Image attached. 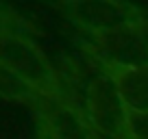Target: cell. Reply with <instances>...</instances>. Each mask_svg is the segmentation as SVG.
I'll use <instances>...</instances> for the list:
<instances>
[{
	"instance_id": "9c48e42d",
	"label": "cell",
	"mask_w": 148,
	"mask_h": 139,
	"mask_svg": "<svg viewBox=\"0 0 148 139\" xmlns=\"http://www.w3.org/2000/svg\"><path fill=\"white\" fill-rule=\"evenodd\" d=\"M15 28H18V15L13 13V9L5 0H0V37L9 31H15Z\"/></svg>"
},
{
	"instance_id": "8992f818",
	"label": "cell",
	"mask_w": 148,
	"mask_h": 139,
	"mask_svg": "<svg viewBox=\"0 0 148 139\" xmlns=\"http://www.w3.org/2000/svg\"><path fill=\"white\" fill-rule=\"evenodd\" d=\"M98 67L113 80L129 113H148V65L142 67Z\"/></svg>"
},
{
	"instance_id": "6da1fadb",
	"label": "cell",
	"mask_w": 148,
	"mask_h": 139,
	"mask_svg": "<svg viewBox=\"0 0 148 139\" xmlns=\"http://www.w3.org/2000/svg\"><path fill=\"white\" fill-rule=\"evenodd\" d=\"M0 61L20 74L48 102H72L65 83L44 48L20 28L0 37Z\"/></svg>"
},
{
	"instance_id": "3957f363",
	"label": "cell",
	"mask_w": 148,
	"mask_h": 139,
	"mask_svg": "<svg viewBox=\"0 0 148 139\" xmlns=\"http://www.w3.org/2000/svg\"><path fill=\"white\" fill-rule=\"evenodd\" d=\"M83 111L94 135L100 139H126V111L118 87L98 67V74L87 80L83 89Z\"/></svg>"
},
{
	"instance_id": "ba28073f",
	"label": "cell",
	"mask_w": 148,
	"mask_h": 139,
	"mask_svg": "<svg viewBox=\"0 0 148 139\" xmlns=\"http://www.w3.org/2000/svg\"><path fill=\"white\" fill-rule=\"evenodd\" d=\"M126 139H148V113H129Z\"/></svg>"
},
{
	"instance_id": "7a4b0ae2",
	"label": "cell",
	"mask_w": 148,
	"mask_h": 139,
	"mask_svg": "<svg viewBox=\"0 0 148 139\" xmlns=\"http://www.w3.org/2000/svg\"><path fill=\"white\" fill-rule=\"evenodd\" d=\"M50 2L79 31L89 35V39H98L129 24L148 22L146 13L129 0H50Z\"/></svg>"
},
{
	"instance_id": "5b68a950",
	"label": "cell",
	"mask_w": 148,
	"mask_h": 139,
	"mask_svg": "<svg viewBox=\"0 0 148 139\" xmlns=\"http://www.w3.org/2000/svg\"><path fill=\"white\" fill-rule=\"evenodd\" d=\"M42 139H98L74 102H46L39 109Z\"/></svg>"
},
{
	"instance_id": "52a82bcc",
	"label": "cell",
	"mask_w": 148,
	"mask_h": 139,
	"mask_svg": "<svg viewBox=\"0 0 148 139\" xmlns=\"http://www.w3.org/2000/svg\"><path fill=\"white\" fill-rule=\"evenodd\" d=\"M0 98L9 102H18V104H26V107H35L37 111L48 102L37 89H33L22 76L15 74L2 61H0Z\"/></svg>"
},
{
	"instance_id": "277c9868",
	"label": "cell",
	"mask_w": 148,
	"mask_h": 139,
	"mask_svg": "<svg viewBox=\"0 0 148 139\" xmlns=\"http://www.w3.org/2000/svg\"><path fill=\"white\" fill-rule=\"evenodd\" d=\"M92 55L100 65L142 67L148 65V22L129 24L89 42Z\"/></svg>"
}]
</instances>
